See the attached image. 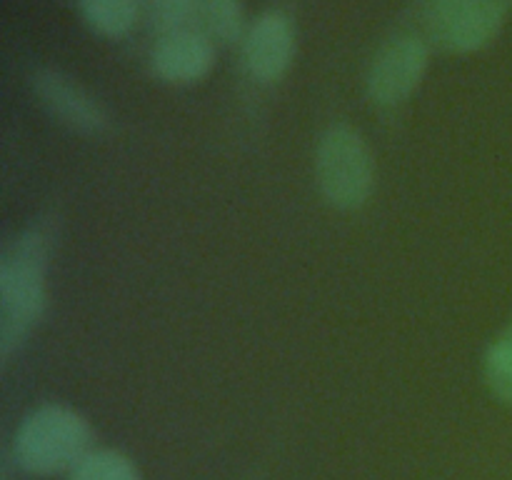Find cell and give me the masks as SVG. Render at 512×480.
<instances>
[{
    "label": "cell",
    "mask_w": 512,
    "mask_h": 480,
    "mask_svg": "<svg viewBox=\"0 0 512 480\" xmlns=\"http://www.w3.org/2000/svg\"><path fill=\"white\" fill-rule=\"evenodd\" d=\"M215 65V45L200 28L175 30L155 40L150 50V70L170 85H193Z\"/></svg>",
    "instance_id": "obj_8"
},
{
    "label": "cell",
    "mask_w": 512,
    "mask_h": 480,
    "mask_svg": "<svg viewBox=\"0 0 512 480\" xmlns=\"http://www.w3.org/2000/svg\"><path fill=\"white\" fill-rule=\"evenodd\" d=\"M512 0H428L423 23L428 38L448 53H475L503 30Z\"/></svg>",
    "instance_id": "obj_4"
},
{
    "label": "cell",
    "mask_w": 512,
    "mask_h": 480,
    "mask_svg": "<svg viewBox=\"0 0 512 480\" xmlns=\"http://www.w3.org/2000/svg\"><path fill=\"white\" fill-rule=\"evenodd\" d=\"M85 25L103 38H123L138 23L140 0H78Z\"/></svg>",
    "instance_id": "obj_9"
},
{
    "label": "cell",
    "mask_w": 512,
    "mask_h": 480,
    "mask_svg": "<svg viewBox=\"0 0 512 480\" xmlns=\"http://www.w3.org/2000/svg\"><path fill=\"white\" fill-rule=\"evenodd\" d=\"M140 8L160 35L198 28L200 23V0H140Z\"/></svg>",
    "instance_id": "obj_12"
},
{
    "label": "cell",
    "mask_w": 512,
    "mask_h": 480,
    "mask_svg": "<svg viewBox=\"0 0 512 480\" xmlns=\"http://www.w3.org/2000/svg\"><path fill=\"white\" fill-rule=\"evenodd\" d=\"M295 55V25L283 10H265L245 28L243 63L258 83H275Z\"/></svg>",
    "instance_id": "obj_7"
},
{
    "label": "cell",
    "mask_w": 512,
    "mask_h": 480,
    "mask_svg": "<svg viewBox=\"0 0 512 480\" xmlns=\"http://www.w3.org/2000/svg\"><path fill=\"white\" fill-rule=\"evenodd\" d=\"M485 383L500 403L512 405V320L485 353Z\"/></svg>",
    "instance_id": "obj_11"
},
{
    "label": "cell",
    "mask_w": 512,
    "mask_h": 480,
    "mask_svg": "<svg viewBox=\"0 0 512 480\" xmlns=\"http://www.w3.org/2000/svg\"><path fill=\"white\" fill-rule=\"evenodd\" d=\"M50 230L33 225L13 240L0 263V355L8 360L45 313Z\"/></svg>",
    "instance_id": "obj_1"
},
{
    "label": "cell",
    "mask_w": 512,
    "mask_h": 480,
    "mask_svg": "<svg viewBox=\"0 0 512 480\" xmlns=\"http://www.w3.org/2000/svg\"><path fill=\"white\" fill-rule=\"evenodd\" d=\"M315 178L333 208H363L375 190V158L363 133L348 123L330 125L315 150Z\"/></svg>",
    "instance_id": "obj_3"
},
{
    "label": "cell",
    "mask_w": 512,
    "mask_h": 480,
    "mask_svg": "<svg viewBox=\"0 0 512 480\" xmlns=\"http://www.w3.org/2000/svg\"><path fill=\"white\" fill-rule=\"evenodd\" d=\"M93 450V428L78 410L48 403L15 428L10 455L20 470L40 478L70 473Z\"/></svg>",
    "instance_id": "obj_2"
},
{
    "label": "cell",
    "mask_w": 512,
    "mask_h": 480,
    "mask_svg": "<svg viewBox=\"0 0 512 480\" xmlns=\"http://www.w3.org/2000/svg\"><path fill=\"white\" fill-rule=\"evenodd\" d=\"M33 90L55 120L83 135L105 133L110 125L103 105L75 78L58 68H38L33 73Z\"/></svg>",
    "instance_id": "obj_6"
},
{
    "label": "cell",
    "mask_w": 512,
    "mask_h": 480,
    "mask_svg": "<svg viewBox=\"0 0 512 480\" xmlns=\"http://www.w3.org/2000/svg\"><path fill=\"white\" fill-rule=\"evenodd\" d=\"M430 65V48L420 35H398L375 53L368 70V95L380 108L408 100L423 83Z\"/></svg>",
    "instance_id": "obj_5"
},
{
    "label": "cell",
    "mask_w": 512,
    "mask_h": 480,
    "mask_svg": "<svg viewBox=\"0 0 512 480\" xmlns=\"http://www.w3.org/2000/svg\"><path fill=\"white\" fill-rule=\"evenodd\" d=\"M68 480H143L138 465L115 448H93L73 470Z\"/></svg>",
    "instance_id": "obj_10"
},
{
    "label": "cell",
    "mask_w": 512,
    "mask_h": 480,
    "mask_svg": "<svg viewBox=\"0 0 512 480\" xmlns=\"http://www.w3.org/2000/svg\"><path fill=\"white\" fill-rule=\"evenodd\" d=\"M200 20L223 43H235L245 35L243 3L240 0H200Z\"/></svg>",
    "instance_id": "obj_13"
}]
</instances>
